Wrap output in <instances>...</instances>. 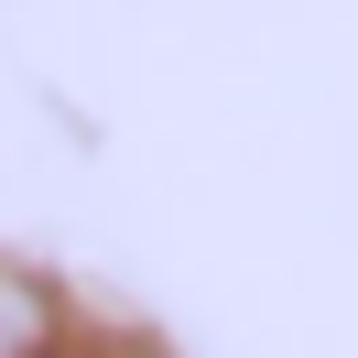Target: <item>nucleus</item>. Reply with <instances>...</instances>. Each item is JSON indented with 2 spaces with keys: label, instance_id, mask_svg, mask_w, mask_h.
<instances>
[{
  "label": "nucleus",
  "instance_id": "obj_1",
  "mask_svg": "<svg viewBox=\"0 0 358 358\" xmlns=\"http://www.w3.org/2000/svg\"><path fill=\"white\" fill-rule=\"evenodd\" d=\"M44 348H55V304L22 271H0V358H44Z\"/></svg>",
  "mask_w": 358,
  "mask_h": 358
}]
</instances>
